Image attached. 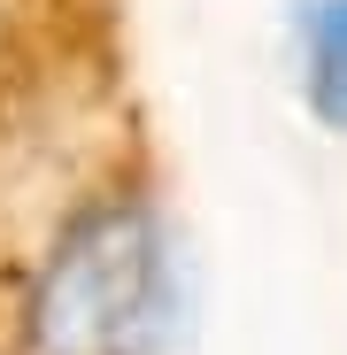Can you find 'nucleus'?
Here are the masks:
<instances>
[{"instance_id":"2","label":"nucleus","mask_w":347,"mask_h":355,"mask_svg":"<svg viewBox=\"0 0 347 355\" xmlns=\"http://www.w3.org/2000/svg\"><path fill=\"white\" fill-rule=\"evenodd\" d=\"M294 85L317 124L347 139V0H294Z\"/></svg>"},{"instance_id":"1","label":"nucleus","mask_w":347,"mask_h":355,"mask_svg":"<svg viewBox=\"0 0 347 355\" xmlns=\"http://www.w3.org/2000/svg\"><path fill=\"white\" fill-rule=\"evenodd\" d=\"M178 240L154 201H93L39 255L24 293L31 355H162L178 332Z\"/></svg>"}]
</instances>
